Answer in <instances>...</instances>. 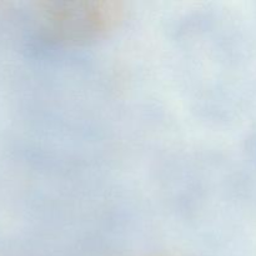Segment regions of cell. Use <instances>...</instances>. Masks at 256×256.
I'll return each instance as SVG.
<instances>
[{"label": "cell", "instance_id": "1", "mask_svg": "<svg viewBox=\"0 0 256 256\" xmlns=\"http://www.w3.org/2000/svg\"><path fill=\"white\" fill-rule=\"evenodd\" d=\"M35 6L45 36L64 48L105 39L126 16V6L118 0H45Z\"/></svg>", "mask_w": 256, "mask_h": 256}, {"label": "cell", "instance_id": "2", "mask_svg": "<svg viewBox=\"0 0 256 256\" xmlns=\"http://www.w3.org/2000/svg\"><path fill=\"white\" fill-rule=\"evenodd\" d=\"M149 256H178V255H172V254H159V255H149Z\"/></svg>", "mask_w": 256, "mask_h": 256}]
</instances>
